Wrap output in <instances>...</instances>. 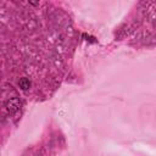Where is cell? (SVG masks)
I'll return each instance as SVG.
<instances>
[{"mask_svg":"<svg viewBox=\"0 0 156 156\" xmlns=\"http://www.w3.org/2000/svg\"><path fill=\"white\" fill-rule=\"evenodd\" d=\"M20 106H21V102H20V100L16 99V98L7 100L6 104H5V108H6V111H7L9 113H15V112H17V111L20 110Z\"/></svg>","mask_w":156,"mask_h":156,"instance_id":"obj_1","label":"cell"},{"mask_svg":"<svg viewBox=\"0 0 156 156\" xmlns=\"http://www.w3.org/2000/svg\"><path fill=\"white\" fill-rule=\"evenodd\" d=\"M18 85H20V88H21L22 90H28V89L30 88L32 83H30V80H29L28 78H21L20 82H18Z\"/></svg>","mask_w":156,"mask_h":156,"instance_id":"obj_2","label":"cell"}]
</instances>
